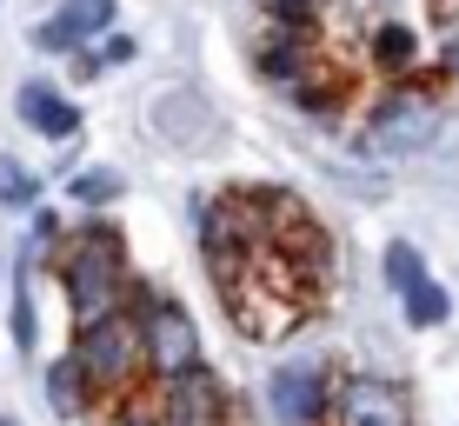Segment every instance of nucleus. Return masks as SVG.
<instances>
[{"mask_svg":"<svg viewBox=\"0 0 459 426\" xmlns=\"http://www.w3.org/2000/svg\"><path fill=\"white\" fill-rule=\"evenodd\" d=\"M54 274H60L67 307H74V326H81V320H100V313H114V307H126L134 287H140L134 260H126L120 227H114V220H100V213H81V227L67 233V247H60V260H54Z\"/></svg>","mask_w":459,"mask_h":426,"instance_id":"f257e3e1","label":"nucleus"},{"mask_svg":"<svg viewBox=\"0 0 459 426\" xmlns=\"http://www.w3.org/2000/svg\"><path fill=\"white\" fill-rule=\"evenodd\" d=\"M439 127H446V100L420 81H393L373 100L367 127H359V161H373V167L413 161V153H426L439 140Z\"/></svg>","mask_w":459,"mask_h":426,"instance_id":"f03ea898","label":"nucleus"},{"mask_svg":"<svg viewBox=\"0 0 459 426\" xmlns=\"http://www.w3.org/2000/svg\"><path fill=\"white\" fill-rule=\"evenodd\" d=\"M67 353L81 360V373L100 387V400H120V393H134L140 380H147V340H140L134 307H114V313H100V320H81Z\"/></svg>","mask_w":459,"mask_h":426,"instance_id":"7ed1b4c3","label":"nucleus"},{"mask_svg":"<svg viewBox=\"0 0 459 426\" xmlns=\"http://www.w3.org/2000/svg\"><path fill=\"white\" fill-rule=\"evenodd\" d=\"M126 307H134L140 340H147V380H153V387L173 380V373H186V367L200 360V326H194V313H186V300H173L167 287L140 280Z\"/></svg>","mask_w":459,"mask_h":426,"instance_id":"20e7f679","label":"nucleus"},{"mask_svg":"<svg viewBox=\"0 0 459 426\" xmlns=\"http://www.w3.org/2000/svg\"><path fill=\"white\" fill-rule=\"evenodd\" d=\"M333 387L340 373H326L320 360H287V367L266 373V413H273V426H326Z\"/></svg>","mask_w":459,"mask_h":426,"instance_id":"39448f33","label":"nucleus"},{"mask_svg":"<svg viewBox=\"0 0 459 426\" xmlns=\"http://www.w3.org/2000/svg\"><path fill=\"white\" fill-rule=\"evenodd\" d=\"M153 406H160L167 426H233V393H227V380H220L207 360H194L186 373L160 380Z\"/></svg>","mask_w":459,"mask_h":426,"instance_id":"423d86ee","label":"nucleus"},{"mask_svg":"<svg viewBox=\"0 0 459 426\" xmlns=\"http://www.w3.org/2000/svg\"><path fill=\"white\" fill-rule=\"evenodd\" d=\"M326 426H413V393L386 373H340Z\"/></svg>","mask_w":459,"mask_h":426,"instance_id":"0eeeda50","label":"nucleus"},{"mask_svg":"<svg viewBox=\"0 0 459 426\" xmlns=\"http://www.w3.org/2000/svg\"><path fill=\"white\" fill-rule=\"evenodd\" d=\"M253 74L273 87H293L299 74H313V27H287V21H266L260 47H253Z\"/></svg>","mask_w":459,"mask_h":426,"instance_id":"6e6552de","label":"nucleus"},{"mask_svg":"<svg viewBox=\"0 0 459 426\" xmlns=\"http://www.w3.org/2000/svg\"><path fill=\"white\" fill-rule=\"evenodd\" d=\"M13 114H21L40 140H74V134H81V107H74L54 81H40V74L21 87V107H13Z\"/></svg>","mask_w":459,"mask_h":426,"instance_id":"1a4fd4ad","label":"nucleus"},{"mask_svg":"<svg viewBox=\"0 0 459 426\" xmlns=\"http://www.w3.org/2000/svg\"><path fill=\"white\" fill-rule=\"evenodd\" d=\"M40 387H47V406H54L60 420H74V426H81V420H87V406L100 400V387H93L87 373H81V360H74V353H60L54 367L40 373Z\"/></svg>","mask_w":459,"mask_h":426,"instance_id":"9d476101","label":"nucleus"},{"mask_svg":"<svg viewBox=\"0 0 459 426\" xmlns=\"http://www.w3.org/2000/svg\"><path fill=\"white\" fill-rule=\"evenodd\" d=\"M367 54H373V67H379V74L406 81V74L420 67V34H413L406 21H379V27H373V40H367Z\"/></svg>","mask_w":459,"mask_h":426,"instance_id":"9b49d317","label":"nucleus"},{"mask_svg":"<svg viewBox=\"0 0 459 426\" xmlns=\"http://www.w3.org/2000/svg\"><path fill=\"white\" fill-rule=\"evenodd\" d=\"M67 220H60L54 207H34L27 213V233H21V260L34 266V274H54V260H60V247H67Z\"/></svg>","mask_w":459,"mask_h":426,"instance_id":"f8f14e48","label":"nucleus"},{"mask_svg":"<svg viewBox=\"0 0 459 426\" xmlns=\"http://www.w3.org/2000/svg\"><path fill=\"white\" fill-rule=\"evenodd\" d=\"M293 100V114H307V120H333L340 107H346V87L340 81H326V74H299L293 87H280Z\"/></svg>","mask_w":459,"mask_h":426,"instance_id":"ddd939ff","label":"nucleus"},{"mask_svg":"<svg viewBox=\"0 0 459 426\" xmlns=\"http://www.w3.org/2000/svg\"><path fill=\"white\" fill-rule=\"evenodd\" d=\"M400 313H406V326H413V334H433V326L453 320V293L439 287V280H420L413 293H400Z\"/></svg>","mask_w":459,"mask_h":426,"instance_id":"4468645a","label":"nucleus"},{"mask_svg":"<svg viewBox=\"0 0 459 426\" xmlns=\"http://www.w3.org/2000/svg\"><path fill=\"white\" fill-rule=\"evenodd\" d=\"M0 207L7 213H34L40 207V173L13 153H0Z\"/></svg>","mask_w":459,"mask_h":426,"instance_id":"2eb2a0df","label":"nucleus"},{"mask_svg":"<svg viewBox=\"0 0 459 426\" xmlns=\"http://www.w3.org/2000/svg\"><path fill=\"white\" fill-rule=\"evenodd\" d=\"M60 21L74 27L81 40H100V34H114V21H120V0H60Z\"/></svg>","mask_w":459,"mask_h":426,"instance_id":"dca6fc26","label":"nucleus"},{"mask_svg":"<svg viewBox=\"0 0 459 426\" xmlns=\"http://www.w3.org/2000/svg\"><path fill=\"white\" fill-rule=\"evenodd\" d=\"M34 340H40V320H34V266H13V346L21 353H34Z\"/></svg>","mask_w":459,"mask_h":426,"instance_id":"f3484780","label":"nucleus"},{"mask_svg":"<svg viewBox=\"0 0 459 426\" xmlns=\"http://www.w3.org/2000/svg\"><path fill=\"white\" fill-rule=\"evenodd\" d=\"M67 200H74V213H107L120 200V173H74Z\"/></svg>","mask_w":459,"mask_h":426,"instance_id":"a211bd4d","label":"nucleus"},{"mask_svg":"<svg viewBox=\"0 0 459 426\" xmlns=\"http://www.w3.org/2000/svg\"><path fill=\"white\" fill-rule=\"evenodd\" d=\"M379 266H386V287H393V293H413L420 280H433V274H426V254H420L413 240H393Z\"/></svg>","mask_w":459,"mask_h":426,"instance_id":"6ab92c4d","label":"nucleus"},{"mask_svg":"<svg viewBox=\"0 0 459 426\" xmlns=\"http://www.w3.org/2000/svg\"><path fill=\"white\" fill-rule=\"evenodd\" d=\"M34 47H40V54H60V60H67L74 54V47H87L81 34H74V27L67 21H60V13H47V21L34 27Z\"/></svg>","mask_w":459,"mask_h":426,"instance_id":"aec40b11","label":"nucleus"},{"mask_svg":"<svg viewBox=\"0 0 459 426\" xmlns=\"http://www.w3.org/2000/svg\"><path fill=\"white\" fill-rule=\"evenodd\" d=\"M313 0H266V21H287V27H313Z\"/></svg>","mask_w":459,"mask_h":426,"instance_id":"412c9836","label":"nucleus"},{"mask_svg":"<svg viewBox=\"0 0 459 426\" xmlns=\"http://www.w3.org/2000/svg\"><path fill=\"white\" fill-rule=\"evenodd\" d=\"M100 54H107V67H134V34H100Z\"/></svg>","mask_w":459,"mask_h":426,"instance_id":"4be33fe9","label":"nucleus"},{"mask_svg":"<svg viewBox=\"0 0 459 426\" xmlns=\"http://www.w3.org/2000/svg\"><path fill=\"white\" fill-rule=\"evenodd\" d=\"M114 426H167V420H160V406H120Z\"/></svg>","mask_w":459,"mask_h":426,"instance_id":"5701e85b","label":"nucleus"},{"mask_svg":"<svg viewBox=\"0 0 459 426\" xmlns=\"http://www.w3.org/2000/svg\"><path fill=\"white\" fill-rule=\"evenodd\" d=\"M0 426H13V420H7V413H0Z\"/></svg>","mask_w":459,"mask_h":426,"instance_id":"b1692460","label":"nucleus"}]
</instances>
